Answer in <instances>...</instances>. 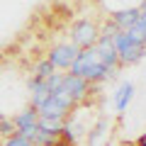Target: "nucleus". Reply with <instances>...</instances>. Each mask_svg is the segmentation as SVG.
I'll return each mask as SVG.
<instances>
[{"instance_id": "obj_1", "label": "nucleus", "mask_w": 146, "mask_h": 146, "mask_svg": "<svg viewBox=\"0 0 146 146\" xmlns=\"http://www.w3.org/2000/svg\"><path fill=\"white\" fill-rule=\"evenodd\" d=\"M68 71L76 73V76H80V78H85L88 83H98V80H105V78L112 76L110 68L98 58V54H95L93 46L90 49H80L78 56H76V61L71 63Z\"/></svg>"}, {"instance_id": "obj_2", "label": "nucleus", "mask_w": 146, "mask_h": 146, "mask_svg": "<svg viewBox=\"0 0 146 146\" xmlns=\"http://www.w3.org/2000/svg\"><path fill=\"white\" fill-rule=\"evenodd\" d=\"M76 107V102H73V98L68 95V90L63 88H56L54 93H49V98L44 100L39 107H36V112H39V117H51V119H68V115H71V110Z\"/></svg>"}, {"instance_id": "obj_3", "label": "nucleus", "mask_w": 146, "mask_h": 146, "mask_svg": "<svg viewBox=\"0 0 146 146\" xmlns=\"http://www.w3.org/2000/svg\"><path fill=\"white\" fill-rule=\"evenodd\" d=\"M112 42H115V49H117L119 66H131V63L141 61L144 54H146V44H141L139 39H134L129 32H117Z\"/></svg>"}, {"instance_id": "obj_4", "label": "nucleus", "mask_w": 146, "mask_h": 146, "mask_svg": "<svg viewBox=\"0 0 146 146\" xmlns=\"http://www.w3.org/2000/svg\"><path fill=\"white\" fill-rule=\"evenodd\" d=\"M100 36V29L93 20H78L71 27V44H76L78 49H90L95 46Z\"/></svg>"}, {"instance_id": "obj_5", "label": "nucleus", "mask_w": 146, "mask_h": 146, "mask_svg": "<svg viewBox=\"0 0 146 146\" xmlns=\"http://www.w3.org/2000/svg\"><path fill=\"white\" fill-rule=\"evenodd\" d=\"M12 122H15L17 134L32 141V139H34V134H36V129H39V112H36V107L27 105L25 110H20V112L12 117Z\"/></svg>"}, {"instance_id": "obj_6", "label": "nucleus", "mask_w": 146, "mask_h": 146, "mask_svg": "<svg viewBox=\"0 0 146 146\" xmlns=\"http://www.w3.org/2000/svg\"><path fill=\"white\" fill-rule=\"evenodd\" d=\"M80 49L76 46V44H58V46H54L51 51H49V61H51L54 68H63V71H68L71 68V63L76 61V56H78Z\"/></svg>"}, {"instance_id": "obj_7", "label": "nucleus", "mask_w": 146, "mask_h": 146, "mask_svg": "<svg viewBox=\"0 0 146 146\" xmlns=\"http://www.w3.org/2000/svg\"><path fill=\"white\" fill-rule=\"evenodd\" d=\"M63 88L68 90V95L73 98V102L78 105L88 98V90H90V83L76 73H63Z\"/></svg>"}, {"instance_id": "obj_8", "label": "nucleus", "mask_w": 146, "mask_h": 146, "mask_svg": "<svg viewBox=\"0 0 146 146\" xmlns=\"http://www.w3.org/2000/svg\"><path fill=\"white\" fill-rule=\"evenodd\" d=\"M139 7H127V10H117V12H112V25L117 27L119 32H129L131 29V25L136 22V17H139Z\"/></svg>"}, {"instance_id": "obj_9", "label": "nucleus", "mask_w": 146, "mask_h": 146, "mask_svg": "<svg viewBox=\"0 0 146 146\" xmlns=\"http://www.w3.org/2000/svg\"><path fill=\"white\" fill-rule=\"evenodd\" d=\"M131 98H134V83L124 80V83L117 88V93H115V110L117 112H124V110L129 107Z\"/></svg>"}, {"instance_id": "obj_10", "label": "nucleus", "mask_w": 146, "mask_h": 146, "mask_svg": "<svg viewBox=\"0 0 146 146\" xmlns=\"http://www.w3.org/2000/svg\"><path fill=\"white\" fill-rule=\"evenodd\" d=\"M129 34L134 36V39H139L141 44H146V10L139 12V17H136V22L131 25Z\"/></svg>"}, {"instance_id": "obj_11", "label": "nucleus", "mask_w": 146, "mask_h": 146, "mask_svg": "<svg viewBox=\"0 0 146 146\" xmlns=\"http://www.w3.org/2000/svg\"><path fill=\"white\" fill-rule=\"evenodd\" d=\"M51 73H56V68L51 66L49 58H44V61H39V63L34 66V73H32V76H34V78H49Z\"/></svg>"}, {"instance_id": "obj_12", "label": "nucleus", "mask_w": 146, "mask_h": 146, "mask_svg": "<svg viewBox=\"0 0 146 146\" xmlns=\"http://www.w3.org/2000/svg\"><path fill=\"white\" fill-rule=\"evenodd\" d=\"M105 127H107V122H105V119H100V122H98V127H95V129H93V134L88 136V146H98L100 136L105 134Z\"/></svg>"}, {"instance_id": "obj_13", "label": "nucleus", "mask_w": 146, "mask_h": 146, "mask_svg": "<svg viewBox=\"0 0 146 146\" xmlns=\"http://www.w3.org/2000/svg\"><path fill=\"white\" fill-rule=\"evenodd\" d=\"M5 146H34V144L29 139H25V136H20V134H12V136H7Z\"/></svg>"}, {"instance_id": "obj_14", "label": "nucleus", "mask_w": 146, "mask_h": 146, "mask_svg": "<svg viewBox=\"0 0 146 146\" xmlns=\"http://www.w3.org/2000/svg\"><path fill=\"white\" fill-rule=\"evenodd\" d=\"M139 10H146V0H141V5H139Z\"/></svg>"}, {"instance_id": "obj_15", "label": "nucleus", "mask_w": 146, "mask_h": 146, "mask_svg": "<svg viewBox=\"0 0 146 146\" xmlns=\"http://www.w3.org/2000/svg\"><path fill=\"white\" fill-rule=\"evenodd\" d=\"M34 146H39V144H34Z\"/></svg>"}, {"instance_id": "obj_16", "label": "nucleus", "mask_w": 146, "mask_h": 146, "mask_svg": "<svg viewBox=\"0 0 146 146\" xmlns=\"http://www.w3.org/2000/svg\"><path fill=\"white\" fill-rule=\"evenodd\" d=\"M107 146H110V144H107Z\"/></svg>"}]
</instances>
